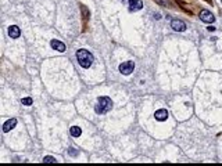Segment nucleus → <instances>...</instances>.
<instances>
[{
  "instance_id": "nucleus-5",
  "label": "nucleus",
  "mask_w": 222,
  "mask_h": 166,
  "mask_svg": "<svg viewBox=\"0 0 222 166\" xmlns=\"http://www.w3.org/2000/svg\"><path fill=\"white\" fill-rule=\"evenodd\" d=\"M200 20L203 22H207V24H212L215 21V17L211 14V11L208 10H201L200 11Z\"/></svg>"
},
{
  "instance_id": "nucleus-11",
  "label": "nucleus",
  "mask_w": 222,
  "mask_h": 166,
  "mask_svg": "<svg viewBox=\"0 0 222 166\" xmlns=\"http://www.w3.org/2000/svg\"><path fill=\"white\" fill-rule=\"evenodd\" d=\"M69 133H71V136H74V137H79V136L82 134V130H81V127H78V126H72V127L69 129Z\"/></svg>"
},
{
  "instance_id": "nucleus-7",
  "label": "nucleus",
  "mask_w": 222,
  "mask_h": 166,
  "mask_svg": "<svg viewBox=\"0 0 222 166\" xmlns=\"http://www.w3.org/2000/svg\"><path fill=\"white\" fill-rule=\"evenodd\" d=\"M50 46H52V49H54V50H57V51H60V53L65 51V44L60 40H56V39L52 40L50 42Z\"/></svg>"
},
{
  "instance_id": "nucleus-17",
  "label": "nucleus",
  "mask_w": 222,
  "mask_h": 166,
  "mask_svg": "<svg viewBox=\"0 0 222 166\" xmlns=\"http://www.w3.org/2000/svg\"><path fill=\"white\" fill-rule=\"evenodd\" d=\"M206 1H210V0H206Z\"/></svg>"
},
{
  "instance_id": "nucleus-10",
  "label": "nucleus",
  "mask_w": 222,
  "mask_h": 166,
  "mask_svg": "<svg viewBox=\"0 0 222 166\" xmlns=\"http://www.w3.org/2000/svg\"><path fill=\"white\" fill-rule=\"evenodd\" d=\"M16 124H17V119H14V118H13V119H8L4 124H3V132H4V133L10 132L11 129L16 127Z\"/></svg>"
},
{
  "instance_id": "nucleus-14",
  "label": "nucleus",
  "mask_w": 222,
  "mask_h": 166,
  "mask_svg": "<svg viewBox=\"0 0 222 166\" xmlns=\"http://www.w3.org/2000/svg\"><path fill=\"white\" fill-rule=\"evenodd\" d=\"M68 152H69V155H71V156L78 155V151L75 150V148H69V151H68Z\"/></svg>"
},
{
  "instance_id": "nucleus-16",
  "label": "nucleus",
  "mask_w": 222,
  "mask_h": 166,
  "mask_svg": "<svg viewBox=\"0 0 222 166\" xmlns=\"http://www.w3.org/2000/svg\"><path fill=\"white\" fill-rule=\"evenodd\" d=\"M154 18H156V20H160V18H161V15H160V14H154Z\"/></svg>"
},
{
  "instance_id": "nucleus-4",
  "label": "nucleus",
  "mask_w": 222,
  "mask_h": 166,
  "mask_svg": "<svg viewBox=\"0 0 222 166\" xmlns=\"http://www.w3.org/2000/svg\"><path fill=\"white\" fill-rule=\"evenodd\" d=\"M122 3L128 6L129 11H139L143 7L142 0H122Z\"/></svg>"
},
{
  "instance_id": "nucleus-2",
  "label": "nucleus",
  "mask_w": 222,
  "mask_h": 166,
  "mask_svg": "<svg viewBox=\"0 0 222 166\" xmlns=\"http://www.w3.org/2000/svg\"><path fill=\"white\" fill-rule=\"evenodd\" d=\"M111 108H112V101H111V98L104 97V96L97 98V103H96V107H95L96 114H107Z\"/></svg>"
},
{
  "instance_id": "nucleus-1",
  "label": "nucleus",
  "mask_w": 222,
  "mask_h": 166,
  "mask_svg": "<svg viewBox=\"0 0 222 166\" xmlns=\"http://www.w3.org/2000/svg\"><path fill=\"white\" fill-rule=\"evenodd\" d=\"M76 60H78V62H79V65L82 68L92 67V64L95 61L92 53H89L88 50H85V49H81V50L76 51Z\"/></svg>"
},
{
  "instance_id": "nucleus-6",
  "label": "nucleus",
  "mask_w": 222,
  "mask_h": 166,
  "mask_svg": "<svg viewBox=\"0 0 222 166\" xmlns=\"http://www.w3.org/2000/svg\"><path fill=\"white\" fill-rule=\"evenodd\" d=\"M171 28L176 32H183L186 29V24L180 20H172V22H171Z\"/></svg>"
},
{
  "instance_id": "nucleus-15",
  "label": "nucleus",
  "mask_w": 222,
  "mask_h": 166,
  "mask_svg": "<svg viewBox=\"0 0 222 166\" xmlns=\"http://www.w3.org/2000/svg\"><path fill=\"white\" fill-rule=\"evenodd\" d=\"M207 29H208L210 32H214V31H215V26H211V25H210L208 28H207Z\"/></svg>"
},
{
  "instance_id": "nucleus-12",
  "label": "nucleus",
  "mask_w": 222,
  "mask_h": 166,
  "mask_svg": "<svg viewBox=\"0 0 222 166\" xmlns=\"http://www.w3.org/2000/svg\"><path fill=\"white\" fill-rule=\"evenodd\" d=\"M43 162H46V163H54V162H56V158H53V156H45V158H43Z\"/></svg>"
},
{
  "instance_id": "nucleus-18",
  "label": "nucleus",
  "mask_w": 222,
  "mask_h": 166,
  "mask_svg": "<svg viewBox=\"0 0 222 166\" xmlns=\"http://www.w3.org/2000/svg\"><path fill=\"white\" fill-rule=\"evenodd\" d=\"M221 1H222V0H221Z\"/></svg>"
},
{
  "instance_id": "nucleus-8",
  "label": "nucleus",
  "mask_w": 222,
  "mask_h": 166,
  "mask_svg": "<svg viewBox=\"0 0 222 166\" xmlns=\"http://www.w3.org/2000/svg\"><path fill=\"white\" fill-rule=\"evenodd\" d=\"M20 35H21V31H20V28L17 25H11L8 28V36L11 39H17V37H20Z\"/></svg>"
},
{
  "instance_id": "nucleus-9",
  "label": "nucleus",
  "mask_w": 222,
  "mask_h": 166,
  "mask_svg": "<svg viewBox=\"0 0 222 166\" xmlns=\"http://www.w3.org/2000/svg\"><path fill=\"white\" fill-rule=\"evenodd\" d=\"M154 118H156L157 120H160V122L167 120V118H168V111H167V109H158V111H156Z\"/></svg>"
},
{
  "instance_id": "nucleus-3",
  "label": "nucleus",
  "mask_w": 222,
  "mask_h": 166,
  "mask_svg": "<svg viewBox=\"0 0 222 166\" xmlns=\"http://www.w3.org/2000/svg\"><path fill=\"white\" fill-rule=\"evenodd\" d=\"M135 69V62L133 61H125L119 65V72L122 75H131Z\"/></svg>"
},
{
  "instance_id": "nucleus-13",
  "label": "nucleus",
  "mask_w": 222,
  "mask_h": 166,
  "mask_svg": "<svg viewBox=\"0 0 222 166\" xmlns=\"http://www.w3.org/2000/svg\"><path fill=\"white\" fill-rule=\"evenodd\" d=\"M21 103L24 104V105H31V104H32V98H29V97H27V98H22Z\"/></svg>"
}]
</instances>
